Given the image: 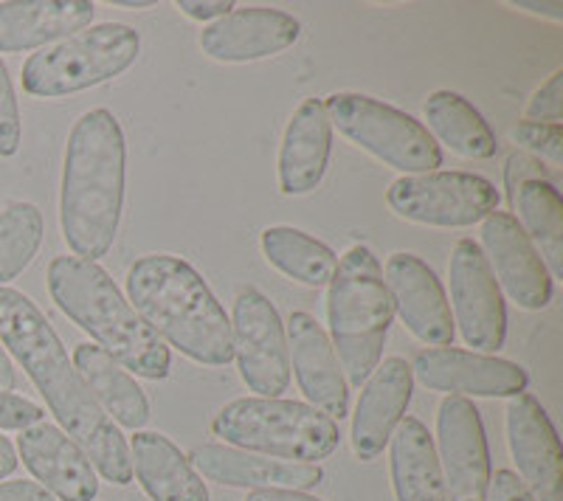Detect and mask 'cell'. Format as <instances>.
<instances>
[{
  "label": "cell",
  "instance_id": "obj_6",
  "mask_svg": "<svg viewBox=\"0 0 563 501\" xmlns=\"http://www.w3.org/2000/svg\"><path fill=\"white\" fill-rule=\"evenodd\" d=\"M211 431L225 445L282 463L316 465L339 448L335 420L313 405L282 398H240L218 412Z\"/></svg>",
  "mask_w": 563,
  "mask_h": 501
},
{
  "label": "cell",
  "instance_id": "obj_4",
  "mask_svg": "<svg viewBox=\"0 0 563 501\" xmlns=\"http://www.w3.org/2000/svg\"><path fill=\"white\" fill-rule=\"evenodd\" d=\"M45 282L54 304L115 364L139 378H167L173 367L167 344L141 322L108 270L74 254H63L48 263Z\"/></svg>",
  "mask_w": 563,
  "mask_h": 501
},
{
  "label": "cell",
  "instance_id": "obj_31",
  "mask_svg": "<svg viewBox=\"0 0 563 501\" xmlns=\"http://www.w3.org/2000/svg\"><path fill=\"white\" fill-rule=\"evenodd\" d=\"M510 138L538 155L541 162H550L552 167L563 164V130L561 124H538V122H519L510 130Z\"/></svg>",
  "mask_w": 563,
  "mask_h": 501
},
{
  "label": "cell",
  "instance_id": "obj_19",
  "mask_svg": "<svg viewBox=\"0 0 563 501\" xmlns=\"http://www.w3.org/2000/svg\"><path fill=\"white\" fill-rule=\"evenodd\" d=\"M301 23L282 9H234L200 32V48L218 63H256L285 52L299 40Z\"/></svg>",
  "mask_w": 563,
  "mask_h": 501
},
{
  "label": "cell",
  "instance_id": "obj_36",
  "mask_svg": "<svg viewBox=\"0 0 563 501\" xmlns=\"http://www.w3.org/2000/svg\"><path fill=\"white\" fill-rule=\"evenodd\" d=\"M487 501H536V499L527 493V488L519 482V476L512 474V470H496V476H490Z\"/></svg>",
  "mask_w": 563,
  "mask_h": 501
},
{
  "label": "cell",
  "instance_id": "obj_28",
  "mask_svg": "<svg viewBox=\"0 0 563 501\" xmlns=\"http://www.w3.org/2000/svg\"><path fill=\"white\" fill-rule=\"evenodd\" d=\"M422 113H426L431 133L451 153L462 155V158L485 162V158H493L496 149H499L490 124L482 119V113L474 104L467 102L465 97H460V93H454V90H437V93H431L426 104H422Z\"/></svg>",
  "mask_w": 563,
  "mask_h": 501
},
{
  "label": "cell",
  "instance_id": "obj_33",
  "mask_svg": "<svg viewBox=\"0 0 563 501\" xmlns=\"http://www.w3.org/2000/svg\"><path fill=\"white\" fill-rule=\"evenodd\" d=\"M525 122L561 124L563 122V71H555L532 93Z\"/></svg>",
  "mask_w": 563,
  "mask_h": 501
},
{
  "label": "cell",
  "instance_id": "obj_17",
  "mask_svg": "<svg viewBox=\"0 0 563 501\" xmlns=\"http://www.w3.org/2000/svg\"><path fill=\"white\" fill-rule=\"evenodd\" d=\"M411 392H415V375L404 358L391 355L372 369L352 414L350 443L355 457L372 463L384 454L395 428L406 417Z\"/></svg>",
  "mask_w": 563,
  "mask_h": 501
},
{
  "label": "cell",
  "instance_id": "obj_43",
  "mask_svg": "<svg viewBox=\"0 0 563 501\" xmlns=\"http://www.w3.org/2000/svg\"><path fill=\"white\" fill-rule=\"evenodd\" d=\"M115 7L119 9H153V0H115Z\"/></svg>",
  "mask_w": 563,
  "mask_h": 501
},
{
  "label": "cell",
  "instance_id": "obj_11",
  "mask_svg": "<svg viewBox=\"0 0 563 501\" xmlns=\"http://www.w3.org/2000/svg\"><path fill=\"white\" fill-rule=\"evenodd\" d=\"M454 324L474 353H499L507 338V308L485 254L474 240H460L449 259Z\"/></svg>",
  "mask_w": 563,
  "mask_h": 501
},
{
  "label": "cell",
  "instance_id": "obj_41",
  "mask_svg": "<svg viewBox=\"0 0 563 501\" xmlns=\"http://www.w3.org/2000/svg\"><path fill=\"white\" fill-rule=\"evenodd\" d=\"M14 389H18V372H14L9 353L0 344V392H14Z\"/></svg>",
  "mask_w": 563,
  "mask_h": 501
},
{
  "label": "cell",
  "instance_id": "obj_26",
  "mask_svg": "<svg viewBox=\"0 0 563 501\" xmlns=\"http://www.w3.org/2000/svg\"><path fill=\"white\" fill-rule=\"evenodd\" d=\"M389 470L397 501H445L440 459L429 428L417 417H404L391 434Z\"/></svg>",
  "mask_w": 563,
  "mask_h": 501
},
{
  "label": "cell",
  "instance_id": "obj_13",
  "mask_svg": "<svg viewBox=\"0 0 563 501\" xmlns=\"http://www.w3.org/2000/svg\"><path fill=\"white\" fill-rule=\"evenodd\" d=\"M411 375H417L429 392L449 398H516L525 394L530 383L525 369L512 360L454 347L417 353Z\"/></svg>",
  "mask_w": 563,
  "mask_h": 501
},
{
  "label": "cell",
  "instance_id": "obj_12",
  "mask_svg": "<svg viewBox=\"0 0 563 501\" xmlns=\"http://www.w3.org/2000/svg\"><path fill=\"white\" fill-rule=\"evenodd\" d=\"M434 448L445 485V501H487L490 454L479 409L471 400H442Z\"/></svg>",
  "mask_w": 563,
  "mask_h": 501
},
{
  "label": "cell",
  "instance_id": "obj_22",
  "mask_svg": "<svg viewBox=\"0 0 563 501\" xmlns=\"http://www.w3.org/2000/svg\"><path fill=\"white\" fill-rule=\"evenodd\" d=\"M333 149V124L327 119L321 99H305L294 110L279 147L282 194L301 198L319 189Z\"/></svg>",
  "mask_w": 563,
  "mask_h": 501
},
{
  "label": "cell",
  "instance_id": "obj_35",
  "mask_svg": "<svg viewBox=\"0 0 563 501\" xmlns=\"http://www.w3.org/2000/svg\"><path fill=\"white\" fill-rule=\"evenodd\" d=\"M525 180H550V175H547V169L541 167L536 158H530V155L512 153L510 158H507V167H505L507 194H510L516 187H521Z\"/></svg>",
  "mask_w": 563,
  "mask_h": 501
},
{
  "label": "cell",
  "instance_id": "obj_32",
  "mask_svg": "<svg viewBox=\"0 0 563 501\" xmlns=\"http://www.w3.org/2000/svg\"><path fill=\"white\" fill-rule=\"evenodd\" d=\"M20 108L7 65L0 59V158H12L20 149Z\"/></svg>",
  "mask_w": 563,
  "mask_h": 501
},
{
  "label": "cell",
  "instance_id": "obj_30",
  "mask_svg": "<svg viewBox=\"0 0 563 501\" xmlns=\"http://www.w3.org/2000/svg\"><path fill=\"white\" fill-rule=\"evenodd\" d=\"M43 234V212L34 203H9L0 212V288L34 263Z\"/></svg>",
  "mask_w": 563,
  "mask_h": 501
},
{
  "label": "cell",
  "instance_id": "obj_9",
  "mask_svg": "<svg viewBox=\"0 0 563 501\" xmlns=\"http://www.w3.org/2000/svg\"><path fill=\"white\" fill-rule=\"evenodd\" d=\"M397 218L431 229H467L499 212V192L490 180L471 172L404 175L386 192Z\"/></svg>",
  "mask_w": 563,
  "mask_h": 501
},
{
  "label": "cell",
  "instance_id": "obj_23",
  "mask_svg": "<svg viewBox=\"0 0 563 501\" xmlns=\"http://www.w3.org/2000/svg\"><path fill=\"white\" fill-rule=\"evenodd\" d=\"M90 0H12L0 3V54L34 52L90 26Z\"/></svg>",
  "mask_w": 563,
  "mask_h": 501
},
{
  "label": "cell",
  "instance_id": "obj_25",
  "mask_svg": "<svg viewBox=\"0 0 563 501\" xmlns=\"http://www.w3.org/2000/svg\"><path fill=\"white\" fill-rule=\"evenodd\" d=\"M74 369L97 405L113 420L115 428L141 431L150 420V400L133 375L115 364L97 344H79L74 349Z\"/></svg>",
  "mask_w": 563,
  "mask_h": 501
},
{
  "label": "cell",
  "instance_id": "obj_2",
  "mask_svg": "<svg viewBox=\"0 0 563 501\" xmlns=\"http://www.w3.org/2000/svg\"><path fill=\"white\" fill-rule=\"evenodd\" d=\"M124 133L110 110H88L65 144L59 229L74 257L97 263L113 245L124 207Z\"/></svg>",
  "mask_w": 563,
  "mask_h": 501
},
{
  "label": "cell",
  "instance_id": "obj_40",
  "mask_svg": "<svg viewBox=\"0 0 563 501\" xmlns=\"http://www.w3.org/2000/svg\"><path fill=\"white\" fill-rule=\"evenodd\" d=\"M245 501H324L301 490H251Z\"/></svg>",
  "mask_w": 563,
  "mask_h": 501
},
{
  "label": "cell",
  "instance_id": "obj_37",
  "mask_svg": "<svg viewBox=\"0 0 563 501\" xmlns=\"http://www.w3.org/2000/svg\"><path fill=\"white\" fill-rule=\"evenodd\" d=\"M175 7L180 9V14L200 20V23H214V20L234 12V3H231V0H178Z\"/></svg>",
  "mask_w": 563,
  "mask_h": 501
},
{
  "label": "cell",
  "instance_id": "obj_14",
  "mask_svg": "<svg viewBox=\"0 0 563 501\" xmlns=\"http://www.w3.org/2000/svg\"><path fill=\"white\" fill-rule=\"evenodd\" d=\"M507 443L527 493L536 501H563L561 439L532 394H516L507 403Z\"/></svg>",
  "mask_w": 563,
  "mask_h": 501
},
{
  "label": "cell",
  "instance_id": "obj_21",
  "mask_svg": "<svg viewBox=\"0 0 563 501\" xmlns=\"http://www.w3.org/2000/svg\"><path fill=\"white\" fill-rule=\"evenodd\" d=\"M189 463L209 482L243 488L249 493L251 490H301V493H308L324 479L319 465L282 463V459L260 457V454L231 448V445H203L195 450Z\"/></svg>",
  "mask_w": 563,
  "mask_h": 501
},
{
  "label": "cell",
  "instance_id": "obj_38",
  "mask_svg": "<svg viewBox=\"0 0 563 501\" xmlns=\"http://www.w3.org/2000/svg\"><path fill=\"white\" fill-rule=\"evenodd\" d=\"M0 501H54V496L37 482L14 479V482H0Z\"/></svg>",
  "mask_w": 563,
  "mask_h": 501
},
{
  "label": "cell",
  "instance_id": "obj_1",
  "mask_svg": "<svg viewBox=\"0 0 563 501\" xmlns=\"http://www.w3.org/2000/svg\"><path fill=\"white\" fill-rule=\"evenodd\" d=\"M0 344L9 358L26 369L45 405L65 434L82 448L93 470L113 485H130L133 465L122 431L90 398L52 322L20 290L0 288Z\"/></svg>",
  "mask_w": 563,
  "mask_h": 501
},
{
  "label": "cell",
  "instance_id": "obj_29",
  "mask_svg": "<svg viewBox=\"0 0 563 501\" xmlns=\"http://www.w3.org/2000/svg\"><path fill=\"white\" fill-rule=\"evenodd\" d=\"M263 254L279 274L288 279L310 288H321L333 279L339 257L333 250L319 243L316 237L305 234L301 229H290V225H271L265 229L263 237Z\"/></svg>",
  "mask_w": 563,
  "mask_h": 501
},
{
  "label": "cell",
  "instance_id": "obj_24",
  "mask_svg": "<svg viewBox=\"0 0 563 501\" xmlns=\"http://www.w3.org/2000/svg\"><path fill=\"white\" fill-rule=\"evenodd\" d=\"M128 450L141 490L153 501H209L203 476L169 437L133 431Z\"/></svg>",
  "mask_w": 563,
  "mask_h": 501
},
{
  "label": "cell",
  "instance_id": "obj_16",
  "mask_svg": "<svg viewBox=\"0 0 563 501\" xmlns=\"http://www.w3.org/2000/svg\"><path fill=\"white\" fill-rule=\"evenodd\" d=\"M384 277L391 308L406 330L429 347H451L456 335L454 319L434 270L415 254L397 250L386 263Z\"/></svg>",
  "mask_w": 563,
  "mask_h": 501
},
{
  "label": "cell",
  "instance_id": "obj_7",
  "mask_svg": "<svg viewBox=\"0 0 563 501\" xmlns=\"http://www.w3.org/2000/svg\"><path fill=\"white\" fill-rule=\"evenodd\" d=\"M141 37L124 23H99L40 48L23 63V90L37 99H59L97 88L139 59Z\"/></svg>",
  "mask_w": 563,
  "mask_h": 501
},
{
  "label": "cell",
  "instance_id": "obj_3",
  "mask_svg": "<svg viewBox=\"0 0 563 501\" xmlns=\"http://www.w3.org/2000/svg\"><path fill=\"white\" fill-rule=\"evenodd\" d=\"M128 302L161 341L195 364L234 358L231 322L198 270L173 254H147L128 270Z\"/></svg>",
  "mask_w": 563,
  "mask_h": 501
},
{
  "label": "cell",
  "instance_id": "obj_42",
  "mask_svg": "<svg viewBox=\"0 0 563 501\" xmlns=\"http://www.w3.org/2000/svg\"><path fill=\"white\" fill-rule=\"evenodd\" d=\"M14 470H18V454H14V445L0 434V479L12 476Z\"/></svg>",
  "mask_w": 563,
  "mask_h": 501
},
{
  "label": "cell",
  "instance_id": "obj_34",
  "mask_svg": "<svg viewBox=\"0 0 563 501\" xmlns=\"http://www.w3.org/2000/svg\"><path fill=\"white\" fill-rule=\"evenodd\" d=\"M34 423H43V409L37 403L14 392H0V428L23 431Z\"/></svg>",
  "mask_w": 563,
  "mask_h": 501
},
{
  "label": "cell",
  "instance_id": "obj_20",
  "mask_svg": "<svg viewBox=\"0 0 563 501\" xmlns=\"http://www.w3.org/2000/svg\"><path fill=\"white\" fill-rule=\"evenodd\" d=\"M18 454L40 488L63 501H93L99 493L97 470L59 425L34 423L20 431Z\"/></svg>",
  "mask_w": 563,
  "mask_h": 501
},
{
  "label": "cell",
  "instance_id": "obj_5",
  "mask_svg": "<svg viewBox=\"0 0 563 501\" xmlns=\"http://www.w3.org/2000/svg\"><path fill=\"white\" fill-rule=\"evenodd\" d=\"M327 285V338L333 344L346 383L361 386L380 364L395 319L384 268L366 245H352Z\"/></svg>",
  "mask_w": 563,
  "mask_h": 501
},
{
  "label": "cell",
  "instance_id": "obj_15",
  "mask_svg": "<svg viewBox=\"0 0 563 501\" xmlns=\"http://www.w3.org/2000/svg\"><path fill=\"white\" fill-rule=\"evenodd\" d=\"M479 248L490 265L496 285L510 296V302L519 304L521 310L550 308L555 293L550 270L512 214L493 212L482 220Z\"/></svg>",
  "mask_w": 563,
  "mask_h": 501
},
{
  "label": "cell",
  "instance_id": "obj_18",
  "mask_svg": "<svg viewBox=\"0 0 563 501\" xmlns=\"http://www.w3.org/2000/svg\"><path fill=\"white\" fill-rule=\"evenodd\" d=\"M285 338H288V358L294 360L296 383L308 403L330 420L346 417L350 383L324 327L310 313H290Z\"/></svg>",
  "mask_w": 563,
  "mask_h": 501
},
{
  "label": "cell",
  "instance_id": "obj_39",
  "mask_svg": "<svg viewBox=\"0 0 563 501\" xmlns=\"http://www.w3.org/2000/svg\"><path fill=\"white\" fill-rule=\"evenodd\" d=\"M512 9H521V12H530V14H541V18H550V20H563V3L561 0H512L510 3Z\"/></svg>",
  "mask_w": 563,
  "mask_h": 501
},
{
  "label": "cell",
  "instance_id": "obj_27",
  "mask_svg": "<svg viewBox=\"0 0 563 501\" xmlns=\"http://www.w3.org/2000/svg\"><path fill=\"white\" fill-rule=\"evenodd\" d=\"M516 223L538 250L552 279L563 277V200L552 180H525L510 192Z\"/></svg>",
  "mask_w": 563,
  "mask_h": 501
},
{
  "label": "cell",
  "instance_id": "obj_8",
  "mask_svg": "<svg viewBox=\"0 0 563 501\" xmlns=\"http://www.w3.org/2000/svg\"><path fill=\"white\" fill-rule=\"evenodd\" d=\"M327 119L344 138L404 175L437 172L442 149L426 124L404 110L364 93H333L324 102Z\"/></svg>",
  "mask_w": 563,
  "mask_h": 501
},
{
  "label": "cell",
  "instance_id": "obj_10",
  "mask_svg": "<svg viewBox=\"0 0 563 501\" xmlns=\"http://www.w3.org/2000/svg\"><path fill=\"white\" fill-rule=\"evenodd\" d=\"M231 347L240 378L260 398H279L290 383V358L285 324L268 296L245 288L234 302Z\"/></svg>",
  "mask_w": 563,
  "mask_h": 501
}]
</instances>
